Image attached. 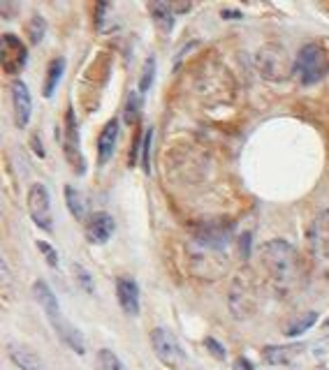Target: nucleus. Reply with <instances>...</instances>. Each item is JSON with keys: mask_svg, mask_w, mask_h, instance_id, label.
Here are the masks:
<instances>
[{"mask_svg": "<svg viewBox=\"0 0 329 370\" xmlns=\"http://www.w3.org/2000/svg\"><path fill=\"white\" fill-rule=\"evenodd\" d=\"M260 260L262 266L267 269L269 280L274 282L276 289L281 292H288V289L297 287L301 282V275H304V269H301L299 253L283 239L267 241L265 246L260 248Z\"/></svg>", "mask_w": 329, "mask_h": 370, "instance_id": "obj_1", "label": "nucleus"}, {"mask_svg": "<svg viewBox=\"0 0 329 370\" xmlns=\"http://www.w3.org/2000/svg\"><path fill=\"white\" fill-rule=\"evenodd\" d=\"M32 294H35V301L39 303V308L44 310V315H47L51 329L56 331L58 338H61L65 345L72 349V352L86 354V338H84V333L79 331L75 324L63 317L61 303H58L54 289L49 287V282L47 280H35L32 282Z\"/></svg>", "mask_w": 329, "mask_h": 370, "instance_id": "obj_2", "label": "nucleus"}, {"mask_svg": "<svg viewBox=\"0 0 329 370\" xmlns=\"http://www.w3.org/2000/svg\"><path fill=\"white\" fill-rule=\"evenodd\" d=\"M234 234V222H225V220H214V222H202L200 227L193 231V248L195 255H204V253H214V255H223L232 241Z\"/></svg>", "mask_w": 329, "mask_h": 370, "instance_id": "obj_3", "label": "nucleus"}, {"mask_svg": "<svg viewBox=\"0 0 329 370\" xmlns=\"http://www.w3.org/2000/svg\"><path fill=\"white\" fill-rule=\"evenodd\" d=\"M329 72V56L320 44H304L294 61V75L301 86H313L325 79Z\"/></svg>", "mask_w": 329, "mask_h": 370, "instance_id": "obj_4", "label": "nucleus"}, {"mask_svg": "<svg viewBox=\"0 0 329 370\" xmlns=\"http://www.w3.org/2000/svg\"><path fill=\"white\" fill-rule=\"evenodd\" d=\"M151 347H153L158 359L169 368H183L188 363V356L183 352L179 338L164 327H158L151 331Z\"/></svg>", "mask_w": 329, "mask_h": 370, "instance_id": "obj_5", "label": "nucleus"}, {"mask_svg": "<svg viewBox=\"0 0 329 370\" xmlns=\"http://www.w3.org/2000/svg\"><path fill=\"white\" fill-rule=\"evenodd\" d=\"M26 206H28L30 220L37 224L42 231L54 229V213H51V195L44 183H32L26 197Z\"/></svg>", "mask_w": 329, "mask_h": 370, "instance_id": "obj_6", "label": "nucleus"}, {"mask_svg": "<svg viewBox=\"0 0 329 370\" xmlns=\"http://www.w3.org/2000/svg\"><path fill=\"white\" fill-rule=\"evenodd\" d=\"M61 142H63L65 160L70 162L72 171H77L79 176H84L86 174V160H84L82 148H79V128H77L75 109L72 107H68V111H65V128H63Z\"/></svg>", "mask_w": 329, "mask_h": 370, "instance_id": "obj_7", "label": "nucleus"}, {"mask_svg": "<svg viewBox=\"0 0 329 370\" xmlns=\"http://www.w3.org/2000/svg\"><path fill=\"white\" fill-rule=\"evenodd\" d=\"M260 70L267 79H285L288 72H294V68H290V61H288L285 51L281 46H265L258 56Z\"/></svg>", "mask_w": 329, "mask_h": 370, "instance_id": "obj_8", "label": "nucleus"}, {"mask_svg": "<svg viewBox=\"0 0 329 370\" xmlns=\"http://www.w3.org/2000/svg\"><path fill=\"white\" fill-rule=\"evenodd\" d=\"M26 61H28V49H26V44L15 32H5L3 35V70L15 77L26 68Z\"/></svg>", "mask_w": 329, "mask_h": 370, "instance_id": "obj_9", "label": "nucleus"}, {"mask_svg": "<svg viewBox=\"0 0 329 370\" xmlns=\"http://www.w3.org/2000/svg\"><path fill=\"white\" fill-rule=\"evenodd\" d=\"M10 95H12V111H15V125L21 130L30 123V114H32L30 90L21 79H15L10 86Z\"/></svg>", "mask_w": 329, "mask_h": 370, "instance_id": "obj_10", "label": "nucleus"}, {"mask_svg": "<svg viewBox=\"0 0 329 370\" xmlns=\"http://www.w3.org/2000/svg\"><path fill=\"white\" fill-rule=\"evenodd\" d=\"M116 222L114 217L104 211H97L86 220V227H84V234H86V241L91 246H104L111 236H114Z\"/></svg>", "mask_w": 329, "mask_h": 370, "instance_id": "obj_11", "label": "nucleus"}, {"mask_svg": "<svg viewBox=\"0 0 329 370\" xmlns=\"http://www.w3.org/2000/svg\"><path fill=\"white\" fill-rule=\"evenodd\" d=\"M116 299H118V306L121 310L130 317H137L140 315V285L133 280V278H116Z\"/></svg>", "mask_w": 329, "mask_h": 370, "instance_id": "obj_12", "label": "nucleus"}, {"mask_svg": "<svg viewBox=\"0 0 329 370\" xmlns=\"http://www.w3.org/2000/svg\"><path fill=\"white\" fill-rule=\"evenodd\" d=\"M308 243L315 257L329 260V211H322L313 220V227L308 231Z\"/></svg>", "mask_w": 329, "mask_h": 370, "instance_id": "obj_13", "label": "nucleus"}, {"mask_svg": "<svg viewBox=\"0 0 329 370\" xmlns=\"http://www.w3.org/2000/svg\"><path fill=\"white\" fill-rule=\"evenodd\" d=\"M8 356L19 370H49L47 363L42 361V356H39L37 352H32L30 347L19 345V342H10Z\"/></svg>", "mask_w": 329, "mask_h": 370, "instance_id": "obj_14", "label": "nucleus"}, {"mask_svg": "<svg viewBox=\"0 0 329 370\" xmlns=\"http://www.w3.org/2000/svg\"><path fill=\"white\" fill-rule=\"evenodd\" d=\"M301 352H304V345H299V342H294V345H267L262 347V361L267 366H290Z\"/></svg>", "mask_w": 329, "mask_h": 370, "instance_id": "obj_15", "label": "nucleus"}, {"mask_svg": "<svg viewBox=\"0 0 329 370\" xmlns=\"http://www.w3.org/2000/svg\"><path fill=\"white\" fill-rule=\"evenodd\" d=\"M116 142H118V118H109L104 123L100 137H97V164L100 167H104L109 162V157L114 155Z\"/></svg>", "mask_w": 329, "mask_h": 370, "instance_id": "obj_16", "label": "nucleus"}, {"mask_svg": "<svg viewBox=\"0 0 329 370\" xmlns=\"http://www.w3.org/2000/svg\"><path fill=\"white\" fill-rule=\"evenodd\" d=\"M65 58L63 56H56L54 61H51L47 65V77H44V84H42V95L47 97H54V92L58 88V84H61V79H63V72H65Z\"/></svg>", "mask_w": 329, "mask_h": 370, "instance_id": "obj_17", "label": "nucleus"}, {"mask_svg": "<svg viewBox=\"0 0 329 370\" xmlns=\"http://www.w3.org/2000/svg\"><path fill=\"white\" fill-rule=\"evenodd\" d=\"M149 12H151V19H153L156 28L160 32H169L174 28V10L169 3H151Z\"/></svg>", "mask_w": 329, "mask_h": 370, "instance_id": "obj_18", "label": "nucleus"}, {"mask_svg": "<svg viewBox=\"0 0 329 370\" xmlns=\"http://www.w3.org/2000/svg\"><path fill=\"white\" fill-rule=\"evenodd\" d=\"M65 204H68V211L77 220H86V197L79 193L77 188H72V185L65 188Z\"/></svg>", "mask_w": 329, "mask_h": 370, "instance_id": "obj_19", "label": "nucleus"}, {"mask_svg": "<svg viewBox=\"0 0 329 370\" xmlns=\"http://www.w3.org/2000/svg\"><path fill=\"white\" fill-rule=\"evenodd\" d=\"M142 104H144V95L140 90H130L128 100H126V107H123V121L128 125H137L140 121V114H142Z\"/></svg>", "mask_w": 329, "mask_h": 370, "instance_id": "obj_20", "label": "nucleus"}, {"mask_svg": "<svg viewBox=\"0 0 329 370\" xmlns=\"http://www.w3.org/2000/svg\"><path fill=\"white\" fill-rule=\"evenodd\" d=\"M47 35V21H44L42 14H32L28 21H26V37H28V44L37 46Z\"/></svg>", "mask_w": 329, "mask_h": 370, "instance_id": "obj_21", "label": "nucleus"}, {"mask_svg": "<svg viewBox=\"0 0 329 370\" xmlns=\"http://www.w3.org/2000/svg\"><path fill=\"white\" fill-rule=\"evenodd\" d=\"M95 363H97V370H128L126 363L118 359V354L111 352V349H107V347L97 349Z\"/></svg>", "mask_w": 329, "mask_h": 370, "instance_id": "obj_22", "label": "nucleus"}, {"mask_svg": "<svg viewBox=\"0 0 329 370\" xmlns=\"http://www.w3.org/2000/svg\"><path fill=\"white\" fill-rule=\"evenodd\" d=\"M315 322H318V313H313V310H311V313L301 315L299 320H294L290 327L285 329V335H288V338H297V335L306 333Z\"/></svg>", "mask_w": 329, "mask_h": 370, "instance_id": "obj_23", "label": "nucleus"}, {"mask_svg": "<svg viewBox=\"0 0 329 370\" xmlns=\"http://www.w3.org/2000/svg\"><path fill=\"white\" fill-rule=\"evenodd\" d=\"M156 81V58L149 56L147 61H144V68H142V77H140V86H137V90L142 92V95H147L151 90V86Z\"/></svg>", "mask_w": 329, "mask_h": 370, "instance_id": "obj_24", "label": "nucleus"}, {"mask_svg": "<svg viewBox=\"0 0 329 370\" xmlns=\"http://www.w3.org/2000/svg\"><path fill=\"white\" fill-rule=\"evenodd\" d=\"M151 142H153V128L144 132L142 139V169L144 174H151Z\"/></svg>", "mask_w": 329, "mask_h": 370, "instance_id": "obj_25", "label": "nucleus"}, {"mask_svg": "<svg viewBox=\"0 0 329 370\" xmlns=\"http://www.w3.org/2000/svg\"><path fill=\"white\" fill-rule=\"evenodd\" d=\"M72 271H75V280H77V285L82 287L86 294H93V278H91L88 271L84 269L82 264H75V266H72Z\"/></svg>", "mask_w": 329, "mask_h": 370, "instance_id": "obj_26", "label": "nucleus"}, {"mask_svg": "<svg viewBox=\"0 0 329 370\" xmlns=\"http://www.w3.org/2000/svg\"><path fill=\"white\" fill-rule=\"evenodd\" d=\"M37 250L44 255V262H47L51 269H58L61 260H58V250H56L54 246H49L47 241H37Z\"/></svg>", "mask_w": 329, "mask_h": 370, "instance_id": "obj_27", "label": "nucleus"}, {"mask_svg": "<svg viewBox=\"0 0 329 370\" xmlns=\"http://www.w3.org/2000/svg\"><path fill=\"white\" fill-rule=\"evenodd\" d=\"M204 347H207L209 352H212L218 361H225V356H227L225 345H220V342L216 340V338H212V335H207V338H204Z\"/></svg>", "mask_w": 329, "mask_h": 370, "instance_id": "obj_28", "label": "nucleus"}, {"mask_svg": "<svg viewBox=\"0 0 329 370\" xmlns=\"http://www.w3.org/2000/svg\"><path fill=\"white\" fill-rule=\"evenodd\" d=\"M109 10H111L109 3H97V5H95V28H102V21L107 19L104 14H107Z\"/></svg>", "mask_w": 329, "mask_h": 370, "instance_id": "obj_29", "label": "nucleus"}, {"mask_svg": "<svg viewBox=\"0 0 329 370\" xmlns=\"http://www.w3.org/2000/svg\"><path fill=\"white\" fill-rule=\"evenodd\" d=\"M0 10H3L5 19H15L17 12H19V5L17 3H3V5H0Z\"/></svg>", "mask_w": 329, "mask_h": 370, "instance_id": "obj_30", "label": "nucleus"}, {"mask_svg": "<svg viewBox=\"0 0 329 370\" xmlns=\"http://www.w3.org/2000/svg\"><path fill=\"white\" fill-rule=\"evenodd\" d=\"M234 370H255L251 359H246V356H236L234 359Z\"/></svg>", "mask_w": 329, "mask_h": 370, "instance_id": "obj_31", "label": "nucleus"}, {"mask_svg": "<svg viewBox=\"0 0 329 370\" xmlns=\"http://www.w3.org/2000/svg\"><path fill=\"white\" fill-rule=\"evenodd\" d=\"M239 248H241V253H243V257H248L251 255V234H243L241 239H239Z\"/></svg>", "mask_w": 329, "mask_h": 370, "instance_id": "obj_32", "label": "nucleus"}, {"mask_svg": "<svg viewBox=\"0 0 329 370\" xmlns=\"http://www.w3.org/2000/svg\"><path fill=\"white\" fill-rule=\"evenodd\" d=\"M220 17L223 19H229V21H241V19H243V14H241L239 10H223Z\"/></svg>", "mask_w": 329, "mask_h": 370, "instance_id": "obj_33", "label": "nucleus"}, {"mask_svg": "<svg viewBox=\"0 0 329 370\" xmlns=\"http://www.w3.org/2000/svg\"><path fill=\"white\" fill-rule=\"evenodd\" d=\"M174 12H190V3H179V5H172Z\"/></svg>", "mask_w": 329, "mask_h": 370, "instance_id": "obj_34", "label": "nucleus"}, {"mask_svg": "<svg viewBox=\"0 0 329 370\" xmlns=\"http://www.w3.org/2000/svg\"><path fill=\"white\" fill-rule=\"evenodd\" d=\"M325 327H329V320H327V322H325Z\"/></svg>", "mask_w": 329, "mask_h": 370, "instance_id": "obj_35", "label": "nucleus"}]
</instances>
